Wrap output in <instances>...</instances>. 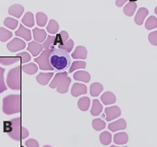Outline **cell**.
I'll use <instances>...</instances> for the list:
<instances>
[{
  "label": "cell",
  "mask_w": 157,
  "mask_h": 147,
  "mask_svg": "<svg viewBox=\"0 0 157 147\" xmlns=\"http://www.w3.org/2000/svg\"><path fill=\"white\" fill-rule=\"evenodd\" d=\"M149 11L148 9L145 7L140 8L138 11H137L136 15L134 18V21L137 24V25L141 26L143 24L144 19L146 18V17L148 15Z\"/></svg>",
  "instance_id": "4"
},
{
  "label": "cell",
  "mask_w": 157,
  "mask_h": 147,
  "mask_svg": "<svg viewBox=\"0 0 157 147\" xmlns=\"http://www.w3.org/2000/svg\"><path fill=\"white\" fill-rule=\"evenodd\" d=\"M93 127L97 131L101 130L105 127V122L100 119L94 120V122H93Z\"/></svg>",
  "instance_id": "14"
},
{
  "label": "cell",
  "mask_w": 157,
  "mask_h": 147,
  "mask_svg": "<svg viewBox=\"0 0 157 147\" xmlns=\"http://www.w3.org/2000/svg\"><path fill=\"white\" fill-rule=\"evenodd\" d=\"M155 14H156V15H157V7H155Z\"/></svg>",
  "instance_id": "20"
},
{
  "label": "cell",
  "mask_w": 157,
  "mask_h": 147,
  "mask_svg": "<svg viewBox=\"0 0 157 147\" xmlns=\"http://www.w3.org/2000/svg\"><path fill=\"white\" fill-rule=\"evenodd\" d=\"M102 102L105 105L113 104L117 101L116 96L111 92H106L101 97Z\"/></svg>",
  "instance_id": "5"
},
{
  "label": "cell",
  "mask_w": 157,
  "mask_h": 147,
  "mask_svg": "<svg viewBox=\"0 0 157 147\" xmlns=\"http://www.w3.org/2000/svg\"><path fill=\"white\" fill-rule=\"evenodd\" d=\"M130 2H137V0H129Z\"/></svg>",
  "instance_id": "21"
},
{
  "label": "cell",
  "mask_w": 157,
  "mask_h": 147,
  "mask_svg": "<svg viewBox=\"0 0 157 147\" xmlns=\"http://www.w3.org/2000/svg\"><path fill=\"white\" fill-rule=\"evenodd\" d=\"M105 112L106 114V120L107 122L114 120L121 115V110L117 106H112L106 108Z\"/></svg>",
  "instance_id": "2"
},
{
  "label": "cell",
  "mask_w": 157,
  "mask_h": 147,
  "mask_svg": "<svg viewBox=\"0 0 157 147\" xmlns=\"http://www.w3.org/2000/svg\"><path fill=\"white\" fill-rule=\"evenodd\" d=\"M128 141V136L125 132H121L114 135V143L117 145H125Z\"/></svg>",
  "instance_id": "6"
},
{
  "label": "cell",
  "mask_w": 157,
  "mask_h": 147,
  "mask_svg": "<svg viewBox=\"0 0 157 147\" xmlns=\"http://www.w3.org/2000/svg\"><path fill=\"white\" fill-rule=\"evenodd\" d=\"M93 105H93V108L91 112L94 116H97L102 111L103 107L100 104V102L98 100H94V101H93Z\"/></svg>",
  "instance_id": "11"
},
{
  "label": "cell",
  "mask_w": 157,
  "mask_h": 147,
  "mask_svg": "<svg viewBox=\"0 0 157 147\" xmlns=\"http://www.w3.org/2000/svg\"><path fill=\"white\" fill-rule=\"evenodd\" d=\"M75 78L76 80L85 81V82H88L90 81V75H88V73L86 72H77L75 75Z\"/></svg>",
  "instance_id": "13"
},
{
  "label": "cell",
  "mask_w": 157,
  "mask_h": 147,
  "mask_svg": "<svg viewBox=\"0 0 157 147\" xmlns=\"http://www.w3.org/2000/svg\"><path fill=\"white\" fill-rule=\"evenodd\" d=\"M73 46V42L72 40H71V39H70V40H69V41H67L66 45H60V48L65 49V50L66 49L67 51L70 52Z\"/></svg>",
  "instance_id": "18"
},
{
  "label": "cell",
  "mask_w": 157,
  "mask_h": 147,
  "mask_svg": "<svg viewBox=\"0 0 157 147\" xmlns=\"http://www.w3.org/2000/svg\"><path fill=\"white\" fill-rule=\"evenodd\" d=\"M86 56V49L82 47H77L75 52L72 55V57L75 59L82 58L85 59Z\"/></svg>",
  "instance_id": "8"
},
{
  "label": "cell",
  "mask_w": 157,
  "mask_h": 147,
  "mask_svg": "<svg viewBox=\"0 0 157 147\" xmlns=\"http://www.w3.org/2000/svg\"><path fill=\"white\" fill-rule=\"evenodd\" d=\"M100 139L101 143L104 145H108L111 143L112 140V135L110 133L107 131L103 132V133L100 135Z\"/></svg>",
  "instance_id": "10"
},
{
  "label": "cell",
  "mask_w": 157,
  "mask_h": 147,
  "mask_svg": "<svg viewBox=\"0 0 157 147\" xmlns=\"http://www.w3.org/2000/svg\"><path fill=\"white\" fill-rule=\"evenodd\" d=\"M86 66V63L85 62H73V64L71 68V70L70 71V72L73 71V70H76V69L78 68V67H85Z\"/></svg>",
  "instance_id": "17"
},
{
  "label": "cell",
  "mask_w": 157,
  "mask_h": 147,
  "mask_svg": "<svg viewBox=\"0 0 157 147\" xmlns=\"http://www.w3.org/2000/svg\"><path fill=\"white\" fill-rule=\"evenodd\" d=\"M48 62L55 72L66 71L71 66V58L65 49L53 48L48 56Z\"/></svg>",
  "instance_id": "1"
},
{
  "label": "cell",
  "mask_w": 157,
  "mask_h": 147,
  "mask_svg": "<svg viewBox=\"0 0 157 147\" xmlns=\"http://www.w3.org/2000/svg\"><path fill=\"white\" fill-rule=\"evenodd\" d=\"M127 127L126 122L124 119H121L116 122H112L108 126V129L112 132H115L119 130H125Z\"/></svg>",
  "instance_id": "3"
},
{
  "label": "cell",
  "mask_w": 157,
  "mask_h": 147,
  "mask_svg": "<svg viewBox=\"0 0 157 147\" xmlns=\"http://www.w3.org/2000/svg\"><path fill=\"white\" fill-rule=\"evenodd\" d=\"M145 28L147 30H151L157 28V18L154 16H151L145 22Z\"/></svg>",
  "instance_id": "9"
},
{
  "label": "cell",
  "mask_w": 157,
  "mask_h": 147,
  "mask_svg": "<svg viewBox=\"0 0 157 147\" xmlns=\"http://www.w3.org/2000/svg\"><path fill=\"white\" fill-rule=\"evenodd\" d=\"M89 104H90V100H88V98H86V97L83 98V100L82 98L81 101L79 102V104H80L79 106H80L81 109H82V111H86Z\"/></svg>",
  "instance_id": "16"
},
{
  "label": "cell",
  "mask_w": 157,
  "mask_h": 147,
  "mask_svg": "<svg viewBox=\"0 0 157 147\" xmlns=\"http://www.w3.org/2000/svg\"><path fill=\"white\" fill-rule=\"evenodd\" d=\"M127 1H128V0H117L116 6L118 7H121Z\"/></svg>",
  "instance_id": "19"
},
{
  "label": "cell",
  "mask_w": 157,
  "mask_h": 147,
  "mask_svg": "<svg viewBox=\"0 0 157 147\" xmlns=\"http://www.w3.org/2000/svg\"><path fill=\"white\" fill-rule=\"evenodd\" d=\"M103 90V86L100 83H94L91 86V94L92 96H97Z\"/></svg>",
  "instance_id": "12"
},
{
  "label": "cell",
  "mask_w": 157,
  "mask_h": 147,
  "mask_svg": "<svg viewBox=\"0 0 157 147\" xmlns=\"http://www.w3.org/2000/svg\"><path fill=\"white\" fill-rule=\"evenodd\" d=\"M137 8V4L135 2H129L124 7L123 12L124 14L128 17H132L135 13Z\"/></svg>",
  "instance_id": "7"
},
{
  "label": "cell",
  "mask_w": 157,
  "mask_h": 147,
  "mask_svg": "<svg viewBox=\"0 0 157 147\" xmlns=\"http://www.w3.org/2000/svg\"><path fill=\"white\" fill-rule=\"evenodd\" d=\"M149 41L153 45L157 46V31L151 32L148 36Z\"/></svg>",
  "instance_id": "15"
}]
</instances>
